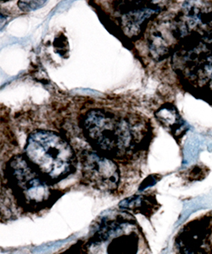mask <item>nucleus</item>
I'll list each match as a JSON object with an SVG mask.
<instances>
[{
	"mask_svg": "<svg viewBox=\"0 0 212 254\" xmlns=\"http://www.w3.org/2000/svg\"><path fill=\"white\" fill-rule=\"evenodd\" d=\"M80 125L93 150L109 159H133L151 139L150 125L136 114L93 109L81 116Z\"/></svg>",
	"mask_w": 212,
	"mask_h": 254,
	"instance_id": "1",
	"label": "nucleus"
},
{
	"mask_svg": "<svg viewBox=\"0 0 212 254\" xmlns=\"http://www.w3.org/2000/svg\"><path fill=\"white\" fill-rule=\"evenodd\" d=\"M24 155L50 185L67 179L76 170L77 158L72 147L63 136L51 130L31 133Z\"/></svg>",
	"mask_w": 212,
	"mask_h": 254,
	"instance_id": "2",
	"label": "nucleus"
},
{
	"mask_svg": "<svg viewBox=\"0 0 212 254\" xmlns=\"http://www.w3.org/2000/svg\"><path fill=\"white\" fill-rule=\"evenodd\" d=\"M172 64L185 85L212 97V31L181 38L172 51Z\"/></svg>",
	"mask_w": 212,
	"mask_h": 254,
	"instance_id": "3",
	"label": "nucleus"
},
{
	"mask_svg": "<svg viewBox=\"0 0 212 254\" xmlns=\"http://www.w3.org/2000/svg\"><path fill=\"white\" fill-rule=\"evenodd\" d=\"M5 177L22 208L39 211L58 199V190L32 167L25 155H15L6 164Z\"/></svg>",
	"mask_w": 212,
	"mask_h": 254,
	"instance_id": "4",
	"label": "nucleus"
},
{
	"mask_svg": "<svg viewBox=\"0 0 212 254\" xmlns=\"http://www.w3.org/2000/svg\"><path fill=\"white\" fill-rule=\"evenodd\" d=\"M80 161L83 180L92 188L113 191L119 187V166L113 159L96 151H84L81 154Z\"/></svg>",
	"mask_w": 212,
	"mask_h": 254,
	"instance_id": "5",
	"label": "nucleus"
},
{
	"mask_svg": "<svg viewBox=\"0 0 212 254\" xmlns=\"http://www.w3.org/2000/svg\"><path fill=\"white\" fill-rule=\"evenodd\" d=\"M119 3L122 30L128 38L136 40L144 32L147 24L152 18L160 13V5L152 2H128Z\"/></svg>",
	"mask_w": 212,
	"mask_h": 254,
	"instance_id": "6",
	"label": "nucleus"
},
{
	"mask_svg": "<svg viewBox=\"0 0 212 254\" xmlns=\"http://www.w3.org/2000/svg\"><path fill=\"white\" fill-rule=\"evenodd\" d=\"M154 116L157 121L175 138H181L186 132V123L173 104H163L154 113Z\"/></svg>",
	"mask_w": 212,
	"mask_h": 254,
	"instance_id": "7",
	"label": "nucleus"
},
{
	"mask_svg": "<svg viewBox=\"0 0 212 254\" xmlns=\"http://www.w3.org/2000/svg\"><path fill=\"white\" fill-rule=\"evenodd\" d=\"M120 205L122 208L133 211L134 213H140L148 216V214L150 215L154 214V211L157 209L154 207L155 205L158 206V203L153 195H136L124 200L121 202Z\"/></svg>",
	"mask_w": 212,
	"mask_h": 254,
	"instance_id": "8",
	"label": "nucleus"
},
{
	"mask_svg": "<svg viewBox=\"0 0 212 254\" xmlns=\"http://www.w3.org/2000/svg\"><path fill=\"white\" fill-rule=\"evenodd\" d=\"M46 3V1H20L18 5L22 10L31 11L42 8Z\"/></svg>",
	"mask_w": 212,
	"mask_h": 254,
	"instance_id": "9",
	"label": "nucleus"
}]
</instances>
